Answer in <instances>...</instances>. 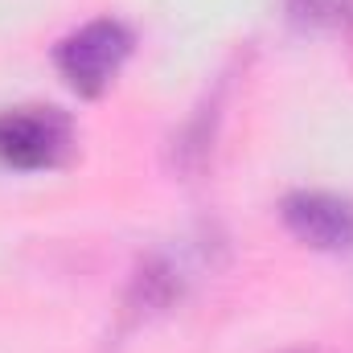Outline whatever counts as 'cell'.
<instances>
[{
  "label": "cell",
  "instance_id": "6da1fadb",
  "mask_svg": "<svg viewBox=\"0 0 353 353\" xmlns=\"http://www.w3.org/2000/svg\"><path fill=\"white\" fill-rule=\"evenodd\" d=\"M132 46L136 37L119 17H94L54 46V66L79 94H103L128 62Z\"/></svg>",
  "mask_w": 353,
  "mask_h": 353
},
{
  "label": "cell",
  "instance_id": "7a4b0ae2",
  "mask_svg": "<svg viewBox=\"0 0 353 353\" xmlns=\"http://www.w3.org/2000/svg\"><path fill=\"white\" fill-rule=\"evenodd\" d=\"M74 148V123L62 107H8L0 111V165L54 169Z\"/></svg>",
  "mask_w": 353,
  "mask_h": 353
},
{
  "label": "cell",
  "instance_id": "3957f363",
  "mask_svg": "<svg viewBox=\"0 0 353 353\" xmlns=\"http://www.w3.org/2000/svg\"><path fill=\"white\" fill-rule=\"evenodd\" d=\"M185 292V267L176 263L173 255L165 251H152L144 255L128 288H123V300H119V316H115V341L132 337L136 329H144L148 321H157L161 312H169Z\"/></svg>",
  "mask_w": 353,
  "mask_h": 353
},
{
  "label": "cell",
  "instance_id": "277c9868",
  "mask_svg": "<svg viewBox=\"0 0 353 353\" xmlns=\"http://www.w3.org/2000/svg\"><path fill=\"white\" fill-rule=\"evenodd\" d=\"M283 226L316 251H345L353 247V201L329 189H296L279 201Z\"/></svg>",
  "mask_w": 353,
  "mask_h": 353
},
{
  "label": "cell",
  "instance_id": "5b68a950",
  "mask_svg": "<svg viewBox=\"0 0 353 353\" xmlns=\"http://www.w3.org/2000/svg\"><path fill=\"white\" fill-rule=\"evenodd\" d=\"M230 83H234L230 70H222L218 83L210 87V94L197 103V111L181 123V132L173 136V165L181 173H197V169L210 161V148H214V136H218V119H222Z\"/></svg>",
  "mask_w": 353,
  "mask_h": 353
},
{
  "label": "cell",
  "instance_id": "8992f818",
  "mask_svg": "<svg viewBox=\"0 0 353 353\" xmlns=\"http://www.w3.org/2000/svg\"><path fill=\"white\" fill-rule=\"evenodd\" d=\"M288 12L296 25H345V0H288Z\"/></svg>",
  "mask_w": 353,
  "mask_h": 353
},
{
  "label": "cell",
  "instance_id": "52a82bcc",
  "mask_svg": "<svg viewBox=\"0 0 353 353\" xmlns=\"http://www.w3.org/2000/svg\"><path fill=\"white\" fill-rule=\"evenodd\" d=\"M279 353H325V350H308V345H296V350H279Z\"/></svg>",
  "mask_w": 353,
  "mask_h": 353
},
{
  "label": "cell",
  "instance_id": "ba28073f",
  "mask_svg": "<svg viewBox=\"0 0 353 353\" xmlns=\"http://www.w3.org/2000/svg\"><path fill=\"white\" fill-rule=\"evenodd\" d=\"M345 25L353 29V0H345Z\"/></svg>",
  "mask_w": 353,
  "mask_h": 353
}]
</instances>
